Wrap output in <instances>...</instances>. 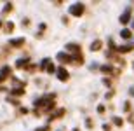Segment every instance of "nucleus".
Returning <instances> with one entry per match:
<instances>
[{"label": "nucleus", "mask_w": 134, "mask_h": 131, "mask_svg": "<svg viewBox=\"0 0 134 131\" xmlns=\"http://www.w3.org/2000/svg\"><path fill=\"white\" fill-rule=\"evenodd\" d=\"M84 11H85V5L84 4H80V2H77V4H71L70 5V16H82L84 14Z\"/></svg>", "instance_id": "f257e3e1"}, {"label": "nucleus", "mask_w": 134, "mask_h": 131, "mask_svg": "<svg viewBox=\"0 0 134 131\" xmlns=\"http://www.w3.org/2000/svg\"><path fill=\"white\" fill-rule=\"evenodd\" d=\"M56 75H58V79H59L61 82H66L70 79V74L66 72V68H63V66H61V68H56Z\"/></svg>", "instance_id": "f03ea898"}, {"label": "nucleus", "mask_w": 134, "mask_h": 131, "mask_svg": "<svg viewBox=\"0 0 134 131\" xmlns=\"http://www.w3.org/2000/svg\"><path fill=\"white\" fill-rule=\"evenodd\" d=\"M58 60L61 61V63H70V61H73L71 60V56L68 54V53H65V51H61V53H58V56H56Z\"/></svg>", "instance_id": "7ed1b4c3"}, {"label": "nucleus", "mask_w": 134, "mask_h": 131, "mask_svg": "<svg viewBox=\"0 0 134 131\" xmlns=\"http://www.w3.org/2000/svg\"><path fill=\"white\" fill-rule=\"evenodd\" d=\"M131 12H132V11H131V7H127V9L124 11V14L120 16V23H122V25L129 23V19H131Z\"/></svg>", "instance_id": "20e7f679"}, {"label": "nucleus", "mask_w": 134, "mask_h": 131, "mask_svg": "<svg viewBox=\"0 0 134 131\" xmlns=\"http://www.w3.org/2000/svg\"><path fill=\"white\" fill-rule=\"evenodd\" d=\"M9 75H10V66H4V68L0 70V82H4Z\"/></svg>", "instance_id": "39448f33"}, {"label": "nucleus", "mask_w": 134, "mask_h": 131, "mask_svg": "<svg viewBox=\"0 0 134 131\" xmlns=\"http://www.w3.org/2000/svg\"><path fill=\"white\" fill-rule=\"evenodd\" d=\"M12 47H19V45H23L25 44V37H19V39H14V40H10L9 42Z\"/></svg>", "instance_id": "423d86ee"}, {"label": "nucleus", "mask_w": 134, "mask_h": 131, "mask_svg": "<svg viewBox=\"0 0 134 131\" xmlns=\"http://www.w3.org/2000/svg\"><path fill=\"white\" fill-rule=\"evenodd\" d=\"M66 51H70V53H80V45L79 44H68L66 45Z\"/></svg>", "instance_id": "0eeeda50"}, {"label": "nucleus", "mask_w": 134, "mask_h": 131, "mask_svg": "<svg viewBox=\"0 0 134 131\" xmlns=\"http://www.w3.org/2000/svg\"><path fill=\"white\" fill-rule=\"evenodd\" d=\"M120 37H122V39H125V40H129L131 37H132V32L125 28V30H122V32H120Z\"/></svg>", "instance_id": "6e6552de"}, {"label": "nucleus", "mask_w": 134, "mask_h": 131, "mask_svg": "<svg viewBox=\"0 0 134 131\" xmlns=\"http://www.w3.org/2000/svg\"><path fill=\"white\" fill-rule=\"evenodd\" d=\"M101 45H103V44H101V40H94L92 44H91V51H92V53H94V51H99Z\"/></svg>", "instance_id": "1a4fd4ad"}, {"label": "nucleus", "mask_w": 134, "mask_h": 131, "mask_svg": "<svg viewBox=\"0 0 134 131\" xmlns=\"http://www.w3.org/2000/svg\"><path fill=\"white\" fill-rule=\"evenodd\" d=\"M10 95H16V96L25 95V87H14V89L10 91Z\"/></svg>", "instance_id": "9d476101"}, {"label": "nucleus", "mask_w": 134, "mask_h": 131, "mask_svg": "<svg viewBox=\"0 0 134 131\" xmlns=\"http://www.w3.org/2000/svg\"><path fill=\"white\" fill-rule=\"evenodd\" d=\"M117 49H119L120 53H129V51L134 49V45L132 44H131V45H120V47H117Z\"/></svg>", "instance_id": "9b49d317"}, {"label": "nucleus", "mask_w": 134, "mask_h": 131, "mask_svg": "<svg viewBox=\"0 0 134 131\" xmlns=\"http://www.w3.org/2000/svg\"><path fill=\"white\" fill-rule=\"evenodd\" d=\"M101 72H103V74H113V66L103 65V66H101Z\"/></svg>", "instance_id": "f8f14e48"}, {"label": "nucleus", "mask_w": 134, "mask_h": 131, "mask_svg": "<svg viewBox=\"0 0 134 131\" xmlns=\"http://www.w3.org/2000/svg\"><path fill=\"white\" fill-rule=\"evenodd\" d=\"M28 61H30V58H25V60L21 58V60H18V61H16V66H18V68H21V66H25L26 63H28Z\"/></svg>", "instance_id": "ddd939ff"}, {"label": "nucleus", "mask_w": 134, "mask_h": 131, "mask_svg": "<svg viewBox=\"0 0 134 131\" xmlns=\"http://www.w3.org/2000/svg\"><path fill=\"white\" fill-rule=\"evenodd\" d=\"M71 58H75V63H80V65H82V63H84V56H82V53H80V54H75V56H71Z\"/></svg>", "instance_id": "4468645a"}, {"label": "nucleus", "mask_w": 134, "mask_h": 131, "mask_svg": "<svg viewBox=\"0 0 134 131\" xmlns=\"http://www.w3.org/2000/svg\"><path fill=\"white\" fill-rule=\"evenodd\" d=\"M113 124H115V126H119V128H122V126H124V121H122L120 117H113Z\"/></svg>", "instance_id": "2eb2a0df"}, {"label": "nucleus", "mask_w": 134, "mask_h": 131, "mask_svg": "<svg viewBox=\"0 0 134 131\" xmlns=\"http://www.w3.org/2000/svg\"><path fill=\"white\" fill-rule=\"evenodd\" d=\"M12 30H14V23H12V21H10V23H5V32L10 33Z\"/></svg>", "instance_id": "dca6fc26"}, {"label": "nucleus", "mask_w": 134, "mask_h": 131, "mask_svg": "<svg viewBox=\"0 0 134 131\" xmlns=\"http://www.w3.org/2000/svg\"><path fill=\"white\" fill-rule=\"evenodd\" d=\"M85 126L89 128V129H92V128H94V121H92L91 117H87V119H85Z\"/></svg>", "instance_id": "f3484780"}, {"label": "nucleus", "mask_w": 134, "mask_h": 131, "mask_svg": "<svg viewBox=\"0 0 134 131\" xmlns=\"http://www.w3.org/2000/svg\"><path fill=\"white\" fill-rule=\"evenodd\" d=\"M9 11H12V4H5V7H4V11H2V16H5Z\"/></svg>", "instance_id": "a211bd4d"}, {"label": "nucleus", "mask_w": 134, "mask_h": 131, "mask_svg": "<svg viewBox=\"0 0 134 131\" xmlns=\"http://www.w3.org/2000/svg\"><path fill=\"white\" fill-rule=\"evenodd\" d=\"M47 74H56V66L54 65H49V66H47Z\"/></svg>", "instance_id": "6ab92c4d"}, {"label": "nucleus", "mask_w": 134, "mask_h": 131, "mask_svg": "<svg viewBox=\"0 0 134 131\" xmlns=\"http://www.w3.org/2000/svg\"><path fill=\"white\" fill-rule=\"evenodd\" d=\"M47 65H49V60H47V58H45V60L42 61V63H40V68H42V70H44V68H45V66H47Z\"/></svg>", "instance_id": "aec40b11"}, {"label": "nucleus", "mask_w": 134, "mask_h": 131, "mask_svg": "<svg viewBox=\"0 0 134 131\" xmlns=\"http://www.w3.org/2000/svg\"><path fill=\"white\" fill-rule=\"evenodd\" d=\"M103 84H104L106 87H110V86H111V81H110V79H104V81H103Z\"/></svg>", "instance_id": "412c9836"}, {"label": "nucleus", "mask_w": 134, "mask_h": 131, "mask_svg": "<svg viewBox=\"0 0 134 131\" xmlns=\"http://www.w3.org/2000/svg\"><path fill=\"white\" fill-rule=\"evenodd\" d=\"M103 131H111V126L110 124H103Z\"/></svg>", "instance_id": "4be33fe9"}, {"label": "nucleus", "mask_w": 134, "mask_h": 131, "mask_svg": "<svg viewBox=\"0 0 134 131\" xmlns=\"http://www.w3.org/2000/svg\"><path fill=\"white\" fill-rule=\"evenodd\" d=\"M98 112H99V114H104V105H99V107H98Z\"/></svg>", "instance_id": "5701e85b"}, {"label": "nucleus", "mask_w": 134, "mask_h": 131, "mask_svg": "<svg viewBox=\"0 0 134 131\" xmlns=\"http://www.w3.org/2000/svg\"><path fill=\"white\" fill-rule=\"evenodd\" d=\"M129 108H131V103H129V101H125V103H124V110H129Z\"/></svg>", "instance_id": "b1692460"}, {"label": "nucleus", "mask_w": 134, "mask_h": 131, "mask_svg": "<svg viewBox=\"0 0 134 131\" xmlns=\"http://www.w3.org/2000/svg\"><path fill=\"white\" fill-rule=\"evenodd\" d=\"M19 112H21V114H28V108H26V107H21Z\"/></svg>", "instance_id": "393cba45"}, {"label": "nucleus", "mask_w": 134, "mask_h": 131, "mask_svg": "<svg viewBox=\"0 0 134 131\" xmlns=\"http://www.w3.org/2000/svg\"><path fill=\"white\" fill-rule=\"evenodd\" d=\"M35 131H49V126H42L40 129H35Z\"/></svg>", "instance_id": "a878e982"}, {"label": "nucleus", "mask_w": 134, "mask_h": 131, "mask_svg": "<svg viewBox=\"0 0 134 131\" xmlns=\"http://www.w3.org/2000/svg\"><path fill=\"white\" fill-rule=\"evenodd\" d=\"M0 26H2V21H0Z\"/></svg>", "instance_id": "bb28decb"}]
</instances>
